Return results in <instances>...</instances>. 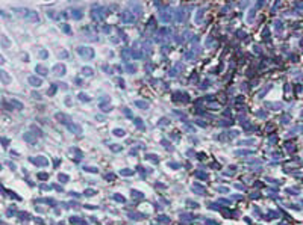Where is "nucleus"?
<instances>
[{"mask_svg":"<svg viewBox=\"0 0 303 225\" xmlns=\"http://www.w3.org/2000/svg\"><path fill=\"white\" fill-rule=\"evenodd\" d=\"M91 17L94 20H103L105 17V8L103 6H99V5H94L93 9H91Z\"/></svg>","mask_w":303,"mask_h":225,"instance_id":"nucleus-1","label":"nucleus"},{"mask_svg":"<svg viewBox=\"0 0 303 225\" xmlns=\"http://www.w3.org/2000/svg\"><path fill=\"white\" fill-rule=\"evenodd\" d=\"M76 51H77L79 56L85 57V59H91V57H94V50L89 49V47H77Z\"/></svg>","mask_w":303,"mask_h":225,"instance_id":"nucleus-2","label":"nucleus"},{"mask_svg":"<svg viewBox=\"0 0 303 225\" xmlns=\"http://www.w3.org/2000/svg\"><path fill=\"white\" fill-rule=\"evenodd\" d=\"M174 101H190V95L186 92H182V91H176L174 92Z\"/></svg>","mask_w":303,"mask_h":225,"instance_id":"nucleus-3","label":"nucleus"},{"mask_svg":"<svg viewBox=\"0 0 303 225\" xmlns=\"http://www.w3.org/2000/svg\"><path fill=\"white\" fill-rule=\"evenodd\" d=\"M197 55H199V47H193L190 51H186V53H185V59L186 60H194L196 57H197Z\"/></svg>","mask_w":303,"mask_h":225,"instance_id":"nucleus-4","label":"nucleus"},{"mask_svg":"<svg viewBox=\"0 0 303 225\" xmlns=\"http://www.w3.org/2000/svg\"><path fill=\"white\" fill-rule=\"evenodd\" d=\"M65 71H67V68H65L64 64H56V65H53V73L56 76H59V77L65 74Z\"/></svg>","mask_w":303,"mask_h":225,"instance_id":"nucleus-5","label":"nucleus"},{"mask_svg":"<svg viewBox=\"0 0 303 225\" xmlns=\"http://www.w3.org/2000/svg\"><path fill=\"white\" fill-rule=\"evenodd\" d=\"M67 128H68L71 133H74V135H80V133H82V127H80L79 124H74V122L67 124Z\"/></svg>","mask_w":303,"mask_h":225,"instance_id":"nucleus-6","label":"nucleus"},{"mask_svg":"<svg viewBox=\"0 0 303 225\" xmlns=\"http://www.w3.org/2000/svg\"><path fill=\"white\" fill-rule=\"evenodd\" d=\"M29 160L35 165H40V166H47V163H49L46 157H29Z\"/></svg>","mask_w":303,"mask_h":225,"instance_id":"nucleus-7","label":"nucleus"},{"mask_svg":"<svg viewBox=\"0 0 303 225\" xmlns=\"http://www.w3.org/2000/svg\"><path fill=\"white\" fill-rule=\"evenodd\" d=\"M161 18H162V21L164 23H170L173 20V11L171 9H167V11H162L161 14Z\"/></svg>","mask_w":303,"mask_h":225,"instance_id":"nucleus-8","label":"nucleus"},{"mask_svg":"<svg viewBox=\"0 0 303 225\" xmlns=\"http://www.w3.org/2000/svg\"><path fill=\"white\" fill-rule=\"evenodd\" d=\"M55 119L59 121V122H62V124H70V116L65 115V113H61V112L55 115Z\"/></svg>","mask_w":303,"mask_h":225,"instance_id":"nucleus-9","label":"nucleus"},{"mask_svg":"<svg viewBox=\"0 0 303 225\" xmlns=\"http://www.w3.org/2000/svg\"><path fill=\"white\" fill-rule=\"evenodd\" d=\"M121 18H123V23H133V21H135V17L132 15L131 11H124L123 15H121Z\"/></svg>","mask_w":303,"mask_h":225,"instance_id":"nucleus-10","label":"nucleus"},{"mask_svg":"<svg viewBox=\"0 0 303 225\" xmlns=\"http://www.w3.org/2000/svg\"><path fill=\"white\" fill-rule=\"evenodd\" d=\"M27 80H29V83H30L32 86H35V88H38V86L42 85V80H41L40 77H36V76H30Z\"/></svg>","mask_w":303,"mask_h":225,"instance_id":"nucleus-11","label":"nucleus"},{"mask_svg":"<svg viewBox=\"0 0 303 225\" xmlns=\"http://www.w3.org/2000/svg\"><path fill=\"white\" fill-rule=\"evenodd\" d=\"M184 18H185V9H177V12H176V21L177 23H182L184 21Z\"/></svg>","mask_w":303,"mask_h":225,"instance_id":"nucleus-12","label":"nucleus"},{"mask_svg":"<svg viewBox=\"0 0 303 225\" xmlns=\"http://www.w3.org/2000/svg\"><path fill=\"white\" fill-rule=\"evenodd\" d=\"M135 104H137V107L143 109V110H147L149 109V101H144V100H137Z\"/></svg>","mask_w":303,"mask_h":225,"instance_id":"nucleus-13","label":"nucleus"},{"mask_svg":"<svg viewBox=\"0 0 303 225\" xmlns=\"http://www.w3.org/2000/svg\"><path fill=\"white\" fill-rule=\"evenodd\" d=\"M26 17H27V20H30V21H33V23H38V15H36V12H33V11H29L27 14H26Z\"/></svg>","mask_w":303,"mask_h":225,"instance_id":"nucleus-14","label":"nucleus"},{"mask_svg":"<svg viewBox=\"0 0 303 225\" xmlns=\"http://www.w3.org/2000/svg\"><path fill=\"white\" fill-rule=\"evenodd\" d=\"M71 17H73L74 20H80V18L83 17V14H82V11H79V9H73V11H71Z\"/></svg>","mask_w":303,"mask_h":225,"instance_id":"nucleus-15","label":"nucleus"},{"mask_svg":"<svg viewBox=\"0 0 303 225\" xmlns=\"http://www.w3.org/2000/svg\"><path fill=\"white\" fill-rule=\"evenodd\" d=\"M93 73H94V70L91 68V66H83V68H82V74L85 76V77H89V76H93Z\"/></svg>","mask_w":303,"mask_h":225,"instance_id":"nucleus-16","label":"nucleus"},{"mask_svg":"<svg viewBox=\"0 0 303 225\" xmlns=\"http://www.w3.org/2000/svg\"><path fill=\"white\" fill-rule=\"evenodd\" d=\"M126 71L129 74H135L137 73V65H133V64H126Z\"/></svg>","mask_w":303,"mask_h":225,"instance_id":"nucleus-17","label":"nucleus"},{"mask_svg":"<svg viewBox=\"0 0 303 225\" xmlns=\"http://www.w3.org/2000/svg\"><path fill=\"white\" fill-rule=\"evenodd\" d=\"M35 71H36L38 74H41V76H46L47 74V68H46V66H42V65H36Z\"/></svg>","mask_w":303,"mask_h":225,"instance_id":"nucleus-18","label":"nucleus"},{"mask_svg":"<svg viewBox=\"0 0 303 225\" xmlns=\"http://www.w3.org/2000/svg\"><path fill=\"white\" fill-rule=\"evenodd\" d=\"M239 135V132H237V130H232V132H227V135L226 136H223V137H226V139H233V137H237Z\"/></svg>","mask_w":303,"mask_h":225,"instance_id":"nucleus-19","label":"nucleus"},{"mask_svg":"<svg viewBox=\"0 0 303 225\" xmlns=\"http://www.w3.org/2000/svg\"><path fill=\"white\" fill-rule=\"evenodd\" d=\"M11 103H12V106H14V107H17V109H18V110H21V109H23V103H21V101H18V100H14V98H12V100H11Z\"/></svg>","mask_w":303,"mask_h":225,"instance_id":"nucleus-20","label":"nucleus"},{"mask_svg":"<svg viewBox=\"0 0 303 225\" xmlns=\"http://www.w3.org/2000/svg\"><path fill=\"white\" fill-rule=\"evenodd\" d=\"M143 56H144V55H143L141 50H133V51H132V57H133V59H141Z\"/></svg>","mask_w":303,"mask_h":225,"instance_id":"nucleus-21","label":"nucleus"},{"mask_svg":"<svg viewBox=\"0 0 303 225\" xmlns=\"http://www.w3.org/2000/svg\"><path fill=\"white\" fill-rule=\"evenodd\" d=\"M56 91H58V86H56V83H53V85L49 88V91H47V95H50V97H52V95H53Z\"/></svg>","mask_w":303,"mask_h":225,"instance_id":"nucleus-22","label":"nucleus"},{"mask_svg":"<svg viewBox=\"0 0 303 225\" xmlns=\"http://www.w3.org/2000/svg\"><path fill=\"white\" fill-rule=\"evenodd\" d=\"M2 82L3 83H9V82H11V77H9L5 71H2Z\"/></svg>","mask_w":303,"mask_h":225,"instance_id":"nucleus-23","label":"nucleus"},{"mask_svg":"<svg viewBox=\"0 0 303 225\" xmlns=\"http://www.w3.org/2000/svg\"><path fill=\"white\" fill-rule=\"evenodd\" d=\"M24 141L33 143V142H35V137H33V135H30V133H26V135H24Z\"/></svg>","mask_w":303,"mask_h":225,"instance_id":"nucleus-24","label":"nucleus"},{"mask_svg":"<svg viewBox=\"0 0 303 225\" xmlns=\"http://www.w3.org/2000/svg\"><path fill=\"white\" fill-rule=\"evenodd\" d=\"M114 135L118 136V137H123V136H124V130H123V128H115V130H114Z\"/></svg>","mask_w":303,"mask_h":225,"instance_id":"nucleus-25","label":"nucleus"},{"mask_svg":"<svg viewBox=\"0 0 303 225\" xmlns=\"http://www.w3.org/2000/svg\"><path fill=\"white\" fill-rule=\"evenodd\" d=\"M79 100H80V101H85V103H86V101H91V98H89L86 94H83V92L79 94Z\"/></svg>","mask_w":303,"mask_h":225,"instance_id":"nucleus-26","label":"nucleus"},{"mask_svg":"<svg viewBox=\"0 0 303 225\" xmlns=\"http://www.w3.org/2000/svg\"><path fill=\"white\" fill-rule=\"evenodd\" d=\"M102 30H103V33H111V30H112V26H111V24H105V26L102 27Z\"/></svg>","mask_w":303,"mask_h":225,"instance_id":"nucleus-27","label":"nucleus"},{"mask_svg":"<svg viewBox=\"0 0 303 225\" xmlns=\"http://www.w3.org/2000/svg\"><path fill=\"white\" fill-rule=\"evenodd\" d=\"M193 189L196 190V192H199V193H202V195H203V193H205V189H203V187H200V186H199V184H194V186H193Z\"/></svg>","mask_w":303,"mask_h":225,"instance_id":"nucleus-28","label":"nucleus"},{"mask_svg":"<svg viewBox=\"0 0 303 225\" xmlns=\"http://www.w3.org/2000/svg\"><path fill=\"white\" fill-rule=\"evenodd\" d=\"M9 45V39L5 35H2V47H8Z\"/></svg>","mask_w":303,"mask_h":225,"instance_id":"nucleus-29","label":"nucleus"},{"mask_svg":"<svg viewBox=\"0 0 303 225\" xmlns=\"http://www.w3.org/2000/svg\"><path fill=\"white\" fill-rule=\"evenodd\" d=\"M147 159L150 160V162H153V163H158V162H159V160L156 159V156H155V154H147Z\"/></svg>","mask_w":303,"mask_h":225,"instance_id":"nucleus-30","label":"nucleus"},{"mask_svg":"<svg viewBox=\"0 0 303 225\" xmlns=\"http://www.w3.org/2000/svg\"><path fill=\"white\" fill-rule=\"evenodd\" d=\"M30 130H33V132H35V135H36V136H41V135H42V133H41V130H40V128H38L36 126H32V127H30Z\"/></svg>","mask_w":303,"mask_h":225,"instance_id":"nucleus-31","label":"nucleus"},{"mask_svg":"<svg viewBox=\"0 0 303 225\" xmlns=\"http://www.w3.org/2000/svg\"><path fill=\"white\" fill-rule=\"evenodd\" d=\"M115 82L118 83V86H120V88H124V86H126V85H124V80H123L121 77H117V79H115Z\"/></svg>","mask_w":303,"mask_h":225,"instance_id":"nucleus-32","label":"nucleus"},{"mask_svg":"<svg viewBox=\"0 0 303 225\" xmlns=\"http://www.w3.org/2000/svg\"><path fill=\"white\" fill-rule=\"evenodd\" d=\"M135 126H137V127H139V128H144V124H143V119H139V118H137V119H135Z\"/></svg>","mask_w":303,"mask_h":225,"instance_id":"nucleus-33","label":"nucleus"},{"mask_svg":"<svg viewBox=\"0 0 303 225\" xmlns=\"http://www.w3.org/2000/svg\"><path fill=\"white\" fill-rule=\"evenodd\" d=\"M58 178H59V180L62 181V183H65V181H68V177H67V175H64V174H61L59 177H58Z\"/></svg>","mask_w":303,"mask_h":225,"instance_id":"nucleus-34","label":"nucleus"},{"mask_svg":"<svg viewBox=\"0 0 303 225\" xmlns=\"http://www.w3.org/2000/svg\"><path fill=\"white\" fill-rule=\"evenodd\" d=\"M162 145H164V147L167 148V150H170V151L173 150V148L170 147V142H168V141H162Z\"/></svg>","mask_w":303,"mask_h":225,"instance_id":"nucleus-35","label":"nucleus"},{"mask_svg":"<svg viewBox=\"0 0 303 225\" xmlns=\"http://www.w3.org/2000/svg\"><path fill=\"white\" fill-rule=\"evenodd\" d=\"M253 17H255V9H252V11H250L249 17H247V21H252V20H253Z\"/></svg>","mask_w":303,"mask_h":225,"instance_id":"nucleus-36","label":"nucleus"},{"mask_svg":"<svg viewBox=\"0 0 303 225\" xmlns=\"http://www.w3.org/2000/svg\"><path fill=\"white\" fill-rule=\"evenodd\" d=\"M274 27H276V30H280V29H282V23L280 21H274Z\"/></svg>","mask_w":303,"mask_h":225,"instance_id":"nucleus-37","label":"nucleus"},{"mask_svg":"<svg viewBox=\"0 0 303 225\" xmlns=\"http://www.w3.org/2000/svg\"><path fill=\"white\" fill-rule=\"evenodd\" d=\"M238 156H246V154H252V151H237Z\"/></svg>","mask_w":303,"mask_h":225,"instance_id":"nucleus-38","label":"nucleus"},{"mask_svg":"<svg viewBox=\"0 0 303 225\" xmlns=\"http://www.w3.org/2000/svg\"><path fill=\"white\" fill-rule=\"evenodd\" d=\"M208 86H209V80H205V82L202 83V86H200V88H202V89H206Z\"/></svg>","mask_w":303,"mask_h":225,"instance_id":"nucleus-39","label":"nucleus"},{"mask_svg":"<svg viewBox=\"0 0 303 225\" xmlns=\"http://www.w3.org/2000/svg\"><path fill=\"white\" fill-rule=\"evenodd\" d=\"M168 166H171V168H174V169H177V168H179V166H180V165H179V163H174V162H170V163H168Z\"/></svg>","mask_w":303,"mask_h":225,"instance_id":"nucleus-40","label":"nucleus"},{"mask_svg":"<svg viewBox=\"0 0 303 225\" xmlns=\"http://www.w3.org/2000/svg\"><path fill=\"white\" fill-rule=\"evenodd\" d=\"M59 56L62 57V59H65V57H68V51H61Z\"/></svg>","mask_w":303,"mask_h":225,"instance_id":"nucleus-41","label":"nucleus"},{"mask_svg":"<svg viewBox=\"0 0 303 225\" xmlns=\"http://www.w3.org/2000/svg\"><path fill=\"white\" fill-rule=\"evenodd\" d=\"M62 30L68 33V32H70V26H68V24H62Z\"/></svg>","mask_w":303,"mask_h":225,"instance_id":"nucleus-42","label":"nucleus"},{"mask_svg":"<svg viewBox=\"0 0 303 225\" xmlns=\"http://www.w3.org/2000/svg\"><path fill=\"white\" fill-rule=\"evenodd\" d=\"M167 124H168V119L167 118H162L161 122H159V126H167Z\"/></svg>","mask_w":303,"mask_h":225,"instance_id":"nucleus-43","label":"nucleus"},{"mask_svg":"<svg viewBox=\"0 0 303 225\" xmlns=\"http://www.w3.org/2000/svg\"><path fill=\"white\" fill-rule=\"evenodd\" d=\"M2 143H3V147H6L8 143H9V139H8V137H2Z\"/></svg>","mask_w":303,"mask_h":225,"instance_id":"nucleus-44","label":"nucleus"},{"mask_svg":"<svg viewBox=\"0 0 303 225\" xmlns=\"http://www.w3.org/2000/svg\"><path fill=\"white\" fill-rule=\"evenodd\" d=\"M255 141L253 139H250V141H243V142H239V145H247V143H253Z\"/></svg>","mask_w":303,"mask_h":225,"instance_id":"nucleus-45","label":"nucleus"},{"mask_svg":"<svg viewBox=\"0 0 303 225\" xmlns=\"http://www.w3.org/2000/svg\"><path fill=\"white\" fill-rule=\"evenodd\" d=\"M149 27H155V18H150V20H149Z\"/></svg>","mask_w":303,"mask_h":225,"instance_id":"nucleus-46","label":"nucleus"},{"mask_svg":"<svg viewBox=\"0 0 303 225\" xmlns=\"http://www.w3.org/2000/svg\"><path fill=\"white\" fill-rule=\"evenodd\" d=\"M197 177H199V178H206L208 175H206L205 172H197Z\"/></svg>","mask_w":303,"mask_h":225,"instance_id":"nucleus-47","label":"nucleus"},{"mask_svg":"<svg viewBox=\"0 0 303 225\" xmlns=\"http://www.w3.org/2000/svg\"><path fill=\"white\" fill-rule=\"evenodd\" d=\"M40 56H41V57H47V56H49V53H47L46 50H41V51H40Z\"/></svg>","mask_w":303,"mask_h":225,"instance_id":"nucleus-48","label":"nucleus"},{"mask_svg":"<svg viewBox=\"0 0 303 225\" xmlns=\"http://www.w3.org/2000/svg\"><path fill=\"white\" fill-rule=\"evenodd\" d=\"M202 15H203V11H197V17H196V20L199 21L200 18H202Z\"/></svg>","mask_w":303,"mask_h":225,"instance_id":"nucleus-49","label":"nucleus"},{"mask_svg":"<svg viewBox=\"0 0 303 225\" xmlns=\"http://www.w3.org/2000/svg\"><path fill=\"white\" fill-rule=\"evenodd\" d=\"M85 171H88V172H97V169H95V168H89V166H86Z\"/></svg>","mask_w":303,"mask_h":225,"instance_id":"nucleus-50","label":"nucleus"},{"mask_svg":"<svg viewBox=\"0 0 303 225\" xmlns=\"http://www.w3.org/2000/svg\"><path fill=\"white\" fill-rule=\"evenodd\" d=\"M258 116H261V118H265V116H267V113H265V112H262V110H259V112H258Z\"/></svg>","mask_w":303,"mask_h":225,"instance_id":"nucleus-51","label":"nucleus"},{"mask_svg":"<svg viewBox=\"0 0 303 225\" xmlns=\"http://www.w3.org/2000/svg\"><path fill=\"white\" fill-rule=\"evenodd\" d=\"M264 38H265V39H268V29H267V27L264 29Z\"/></svg>","mask_w":303,"mask_h":225,"instance_id":"nucleus-52","label":"nucleus"},{"mask_svg":"<svg viewBox=\"0 0 303 225\" xmlns=\"http://www.w3.org/2000/svg\"><path fill=\"white\" fill-rule=\"evenodd\" d=\"M121 174H124V175H132V171H126V169H123V171H121Z\"/></svg>","mask_w":303,"mask_h":225,"instance_id":"nucleus-53","label":"nucleus"},{"mask_svg":"<svg viewBox=\"0 0 303 225\" xmlns=\"http://www.w3.org/2000/svg\"><path fill=\"white\" fill-rule=\"evenodd\" d=\"M32 97H33V98H36V100H38V98H41V95H40V94H38V92H33V94H32Z\"/></svg>","mask_w":303,"mask_h":225,"instance_id":"nucleus-54","label":"nucleus"},{"mask_svg":"<svg viewBox=\"0 0 303 225\" xmlns=\"http://www.w3.org/2000/svg\"><path fill=\"white\" fill-rule=\"evenodd\" d=\"M114 198H115V199H118V201H124V198H123V197H120V195H114Z\"/></svg>","mask_w":303,"mask_h":225,"instance_id":"nucleus-55","label":"nucleus"},{"mask_svg":"<svg viewBox=\"0 0 303 225\" xmlns=\"http://www.w3.org/2000/svg\"><path fill=\"white\" fill-rule=\"evenodd\" d=\"M124 113H126L127 116H132V112H131V110H127V109H124Z\"/></svg>","mask_w":303,"mask_h":225,"instance_id":"nucleus-56","label":"nucleus"},{"mask_svg":"<svg viewBox=\"0 0 303 225\" xmlns=\"http://www.w3.org/2000/svg\"><path fill=\"white\" fill-rule=\"evenodd\" d=\"M85 195H88V197H89V195H94V190H86Z\"/></svg>","mask_w":303,"mask_h":225,"instance_id":"nucleus-57","label":"nucleus"},{"mask_svg":"<svg viewBox=\"0 0 303 225\" xmlns=\"http://www.w3.org/2000/svg\"><path fill=\"white\" fill-rule=\"evenodd\" d=\"M111 148H112L114 151H120V150H121V147H111Z\"/></svg>","mask_w":303,"mask_h":225,"instance_id":"nucleus-58","label":"nucleus"},{"mask_svg":"<svg viewBox=\"0 0 303 225\" xmlns=\"http://www.w3.org/2000/svg\"><path fill=\"white\" fill-rule=\"evenodd\" d=\"M235 101H237V103H243V101H244V98H243V97H239V98L235 100Z\"/></svg>","mask_w":303,"mask_h":225,"instance_id":"nucleus-59","label":"nucleus"},{"mask_svg":"<svg viewBox=\"0 0 303 225\" xmlns=\"http://www.w3.org/2000/svg\"><path fill=\"white\" fill-rule=\"evenodd\" d=\"M38 177H40V178H47V174H40Z\"/></svg>","mask_w":303,"mask_h":225,"instance_id":"nucleus-60","label":"nucleus"}]
</instances>
